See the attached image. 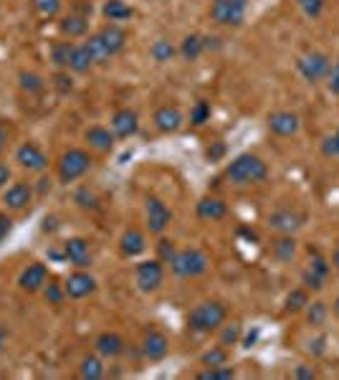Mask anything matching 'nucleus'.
Masks as SVG:
<instances>
[{
    "instance_id": "obj_29",
    "label": "nucleus",
    "mask_w": 339,
    "mask_h": 380,
    "mask_svg": "<svg viewBox=\"0 0 339 380\" xmlns=\"http://www.w3.org/2000/svg\"><path fill=\"white\" fill-rule=\"evenodd\" d=\"M79 378H84V380L104 378V362H101V357H96V355L84 357L82 365H79Z\"/></svg>"
},
{
    "instance_id": "obj_1",
    "label": "nucleus",
    "mask_w": 339,
    "mask_h": 380,
    "mask_svg": "<svg viewBox=\"0 0 339 380\" xmlns=\"http://www.w3.org/2000/svg\"><path fill=\"white\" fill-rule=\"evenodd\" d=\"M226 177L231 180V185H256L261 180L269 177V165L258 155H251V152H243L238 158H233L226 167Z\"/></svg>"
},
{
    "instance_id": "obj_16",
    "label": "nucleus",
    "mask_w": 339,
    "mask_h": 380,
    "mask_svg": "<svg viewBox=\"0 0 339 380\" xmlns=\"http://www.w3.org/2000/svg\"><path fill=\"white\" fill-rule=\"evenodd\" d=\"M299 127H302V122H299V117L294 112L269 114V129L274 134H279V137H291V134L299 132Z\"/></svg>"
},
{
    "instance_id": "obj_9",
    "label": "nucleus",
    "mask_w": 339,
    "mask_h": 380,
    "mask_svg": "<svg viewBox=\"0 0 339 380\" xmlns=\"http://www.w3.org/2000/svg\"><path fill=\"white\" fill-rule=\"evenodd\" d=\"M15 163L28 172H44L49 167V155H46L36 142H23L15 150Z\"/></svg>"
},
{
    "instance_id": "obj_34",
    "label": "nucleus",
    "mask_w": 339,
    "mask_h": 380,
    "mask_svg": "<svg viewBox=\"0 0 339 380\" xmlns=\"http://www.w3.org/2000/svg\"><path fill=\"white\" fill-rule=\"evenodd\" d=\"M18 79H20V89H23V91H28V94H38V91H44V89H46L44 76L33 74V71H20Z\"/></svg>"
},
{
    "instance_id": "obj_26",
    "label": "nucleus",
    "mask_w": 339,
    "mask_h": 380,
    "mask_svg": "<svg viewBox=\"0 0 339 380\" xmlns=\"http://www.w3.org/2000/svg\"><path fill=\"white\" fill-rule=\"evenodd\" d=\"M69 69L76 71V74H87V71L94 69V58H91V53H89L87 44L74 46V53H71Z\"/></svg>"
},
{
    "instance_id": "obj_18",
    "label": "nucleus",
    "mask_w": 339,
    "mask_h": 380,
    "mask_svg": "<svg viewBox=\"0 0 339 380\" xmlns=\"http://www.w3.org/2000/svg\"><path fill=\"white\" fill-rule=\"evenodd\" d=\"M120 251H122L124 259H134V256H139V253H145L147 251L145 234L137 231V228H127L120 239Z\"/></svg>"
},
{
    "instance_id": "obj_17",
    "label": "nucleus",
    "mask_w": 339,
    "mask_h": 380,
    "mask_svg": "<svg viewBox=\"0 0 339 380\" xmlns=\"http://www.w3.org/2000/svg\"><path fill=\"white\" fill-rule=\"evenodd\" d=\"M170 350V340L160 332V329H150L142 340V355L147 360H162Z\"/></svg>"
},
{
    "instance_id": "obj_38",
    "label": "nucleus",
    "mask_w": 339,
    "mask_h": 380,
    "mask_svg": "<svg viewBox=\"0 0 339 380\" xmlns=\"http://www.w3.org/2000/svg\"><path fill=\"white\" fill-rule=\"evenodd\" d=\"M307 304H309L307 289H294V291H289V297H286V307H283V310H286V312H299V310H304Z\"/></svg>"
},
{
    "instance_id": "obj_30",
    "label": "nucleus",
    "mask_w": 339,
    "mask_h": 380,
    "mask_svg": "<svg viewBox=\"0 0 339 380\" xmlns=\"http://www.w3.org/2000/svg\"><path fill=\"white\" fill-rule=\"evenodd\" d=\"M71 53H74V44L71 41H58V44L51 46V61L58 69H69Z\"/></svg>"
},
{
    "instance_id": "obj_28",
    "label": "nucleus",
    "mask_w": 339,
    "mask_h": 380,
    "mask_svg": "<svg viewBox=\"0 0 339 380\" xmlns=\"http://www.w3.org/2000/svg\"><path fill=\"white\" fill-rule=\"evenodd\" d=\"M203 51H205V41H203V36H198V33H190V36L182 38L180 56L185 58V61H198Z\"/></svg>"
},
{
    "instance_id": "obj_56",
    "label": "nucleus",
    "mask_w": 339,
    "mask_h": 380,
    "mask_svg": "<svg viewBox=\"0 0 339 380\" xmlns=\"http://www.w3.org/2000/svg\"><path fill=\"white\" fill-rule=\"evenodd\" d=\"M334 312L339 315V297H337V302H334Z\"/></svg>"
},
{
    "instance_id": "obj_22",
    "label": "nucleus",
    "mask_w": 339,
    "mask_h": 380,
    "mask_svg": "<svg viewBox=\"0 0 339 380\" xmlns=\"http://www.w3.org/2000/svg\"><path fill=\"white\" fill-rule=\"evenodd\" d=\"M94 348L101 357H117V355L124 353L127 342H124V337L117 335V332H101V335L96 337Z\"/></svg>"
},
{
    "instance_id": "obj_11",
    "label": "nucleus",
    "mask_w": 339,
    "mask_h": 380,
    "mask_svg": "<svg viewBox=\"0 0 339 380\" xmlns=\"http://www.w3.org/2000/svg\"><path fill=\"white\" fill-rule=\"evenodd\" d=\"M46 284H49V266L41 264V261L28 264L18 277V286L23 291H28V294H36V291H41Z\"/></svg>"
},
{
    "instance_id": "obj_39",
    "label": "nucleus",
    "mask_w": 339,
    "mask_h": 380,
    "mask_svg": "<svg viewBox=\"0 0 339 380\" xmlns=\"http://www.w3.org/2000/svg\"><path fill=\"white\" fill-rule=\"evenodd\" d=\"M210 101H198L193 107V112H190V122H193L195 127H203L205 122H210Z\"/></svg>"
},
{
    "instance_id": "obj_10",
    "label": "nucleus",
    "mask_w": 339,
    "mask_h": 380,
    "mask_svg": "<svg viewBox=\"0 0 339 380\" xmlns=\"http://www.w3.org/2000/svg\"><path fill=\"white\" fill-rule=\"evenodd\" d=\"M63 259L69 261V264H74L76 269H89V266H91V261H94L89 241L79 239V236H74V239H66V241H63Z\"/></svg>"
},
{
    "instance_id": "obj_55",
    "label": "nucleus",
    "mask_w": 339,
    "mask_h": 380,
    "mask_svg": "<svg viewBox=\"0 0 339 380\" xmlns=\"http://www.w3.org/2000/svg\"><path fill=\"white\" fill-rule=\"evenodd\" d=\"M332 264H334V269H337V272H339V248L332 253Z\"/></svg>"
},
{
    "instance_id": "obj_12",
    "label": "nucleus",
    "mask_w": 339,
    "mask_h": 380,
    "mask_svg": "<svg viewBox=\"0 0 339 380\" xmlns=\"http://www.w3.org/2000/svg\"><path fill=\"white\" fill-rule=\"evenodd\" d=\"M63 289H66V297L69 299H84L96 291V279L87 269H79V272L69 274V279L63 281Z\"/></svg>"
},
{
    "instance_id": "obj_6",
    "label": "nucleus",
    "mask_w": 339,
    "mask_h": 380,
    "mask_svg": "<svg viewBox=\"0 0 339 380\" xmlns=\"http://www.w3.org/2000/svg\"><path fill=\"white\" fill-rule=\"evenodd\" d=\"M296 69H299V74H302L309 84H316V82H321V79H327V76H329L332 61H329L327 53L312 51V53H304V56H299V61H296Z\"/></svg>"
},
{
    "instance_id": "obj_42",
    "label": "nucleus",
    "mask_w": 339,
    "mask_h": 380,
    "mask_svg": "<svg viewBox=\"0 0 339 380\" xmlns=\"http://www.w3.org/2000/svg\"><path fill=\"white\" fill-rule=\"evenodd\" d=\"M241 337V327L238 324H226V329L220 332V345L223 348H228V345H236Z\"/></svg>"
},
{
    "instance_id": "obj_25",
    "label": "nucleus",
    "mask_w": 339,
    "mask_h": 380,
    "mask_svg": "<svg viewBox=\"0 0 339 380\" xmlns=\"http://www.w3.org/2000/svg\"><path fill=\"white\" fill-rule=\"evenodd\" d=\"M89 28V20L84 18V15H63L61 20H58V31L63 33L66 38H82L84 33H87Z\"/></svg>"
},
{
    "instance_id": "obj_47",
    "label": "nucleus",
    "mask_w": 339,
    "mask_h": 380,
    "mask_svg": "<svg viewBox=\"0 0 339 380\" xmlns=\"http://www.w3.org/2000/svg\"><path fill=\"white\" fill-rule=\"evenodd\" d=\"M309 269H312L314 274H319V277H324V279H327V274H329L327 259H324V256H319V253H316L314 259H312V266H309Z\"/></svg>"
},
{
    "instance_id": "obj_20",
    "label": "nucleus",
    "mask_w": 339,
    "mask_h": 380,
    "mask_svg": "<svg viewBox=\"0 0 339 380\" xmlns=\"http://www.w3.org/2000/svg\"><path fill=\"white\" fill-rule=\"evenodd\" d=\"M195 213H198V218H203V221H220V218L228 215V205L226 201H220V198L207 196L195 205Z\"/></svg>"
},
{
    "instance_id": "obj_44",
    "label": "nucleus",
    "mask_w": 339,
    "mask_h": 380,
    "mask_svg": "<svg viewBox=\"0 0 339 380\" xmlns=\"http://www.w3.org/2000/svg\"><path fill=\"white\" fill-rule=\"evenodd\" d=\"M302 281H304V286H307V289L319 291L321 286H324V281H327V279L319 277V274H314L312 269H307V272H304V277H302Z\"/></svg>"
},
{
    "instance_id": "obj_48",
    "label": "nucleus",
    "mask_w": 339,
    "mask_h": 380,
    "mask_svg": "<svg viewBox=\"0 0 339 380\" xmlns=\"http://www.w3.org/2000/svg\"><path fill=\"white\" fill-rule=\"evenodd\" d=\"M11 231H13V218L6 213H0V243L11 236Z\"/></svg>"
},
{
    "instance_id": "obj_35",
    "label": "nucleus",
    "mask_w": 339,
    "mask_h": 380,
    "mask_svg": "<svg viewBox=\"0 0 339 380\" xmlns=\"http://www.w3.org/2000/svg\"><path fill=\"white\" fill-rule=\"evenodd\" d=\"M329 310H327V304L324 302H309L307 304V322L312 324V327H319V324H324V319H327Z\"/></svg>"
},
{
    "instance_id": "obj_31",
    "label": "nucleus",
    "mask_w": 339,
    "mask_h": 380,
    "mask_svg": "<svg viewBox=\"0 0 339 380\" xmlns=\"http://www.w3.org/2000/svg\"><path fill=\"white\" fill-rule=\"evenodd\" d=\"M87 49H89V53H91V58H94V66H101V63H107L109 58H112V53H109V49L104 46V41L99 38V33L89 36Z\"/></svg>"
},
{
    "instance_id": "obj_2",
    "label": "nucleus",
    "mask_w": 339,
    "mask_h": 380,
    "mask_svg": "<svg viewBox=\"0 0 339 380\" xmlns=\"http://www.w3.org/2000/svg\"><path fill=\"white\" fill-rule=\"evenodd\" d=\"M226 317H228V310L223 302H203L198 304L193 312L188 315V327L198 335H207V332H215L226 324Z\"/></svg>"
},
{
    "instance_id": "obj_8",
    "label": "nucleus",
    "mask_w": 339,
    "mask_h": 380,
    "mask_svg": "<svg viewBox=\"0 0 339 380\" xmlns=\"http://www.w3.org/2000/svg\"><path fill=\"white\" fill-rule=\"evenodd\" d=\"M145 221H147V231L160 236L167 231L170 221H172V210H170L160 198L150 196L145 201Z\"/></svg>"
},
{
    "instance_id": "obj_54",
    "label": "nucleus",
    "mask_w": 339,
    "mask_h": 380,
    "mask_svg": "<svg viewBox=\"0 0 339 380\" xmlns=\"http://www.w3.org/2000/svg\"><path fill=\"white\" fill-rule=\"evenodd\" d=\"M223 150H226V147H223V145H218V147H215L213 152L207 150V155H210V158H220V155H223Z\"/></svg>"
},
{
    "instance_id": "obj_24",
    "label": "nucleus",
    "mask_w": 339,
    "mask_h": 380,
    "mask_svg": "<svg viewBox=\"0 0 339 380\" xmlns=\"http://www.w3.org/2000/svg\"><path fill=\"white\" fill-rule=\"evenodd\" d=\"M271 251H274V256H276L281 264H289L291 259H294L296 253V241L291 234H281L279 239L271 241Z\"/></svg>"
},
{
    "instance_id": "obj_53",
    "label": "nucleus",
    "mask_w": 339,
    "mask_h": 380,
    "mask_svg": "<svg viewBox=\"0 0 339 380\" xmlns=\"http://www.w3.org/2000/svg\"><path fill=\"white\" fill-rule=\"evenodd\" d=\"M6 142H8V129H6V125H0V150L6 147Z\"/></svg>"
},
{
    "instance_id": "obj_21",
    "label": "nucleus",
    "mask_w": 339,
    "mask_h": 380,
    "mask_svg": "<svg viewBox=\"0 0 339 380\" xmlns=\"http://www.w3.org/2000/svg\"><path fill=\"white\" fill-rule=\"evenodd\" d=\"M84 139L89 142V147L96 152H109L114 147V132L112 129H107V127H101V125H94V127H89L87 132H84Z\"/></svg>"
},
{
    "instance_id": "obj_14",
    "label": "nucleus",
    "mask_w": 339,
    "mask_h": 380,
    "mask_svg": "<svg viewBox=\"0 0 339 380\" xmlns=\"http://www.w3.org/2000/svg\"><path fill=\"white\" fill-rule=\"evenodd\" d=\"M302 226H304V213H299V210L281 208L269 215V228H274L279 234H294Z\"/></svg>"
},
{
    "instance_id": "obj_43",
    "label": "nucleus",
    "mask_w": 339,
    "mask_h": 380,
    "mask_svg": "<svg viewBox=\"0 0 339 380\" xmlns=\"http://www.w3.org/2000/svg\"><path fill=\"white\" fill-rule=\"evenodd\" d=\"M321 152L327 155V158H339V129L334 134H329L324 139V145H321Z\"/></svg>"
},
{
    "instance_id": "obj_33",
    "label": "nucleus",
    "mask_w": 339,
    "mask_h": 380,
    "mask_svg": "<svg viewBox=\"0 0 339 380\" xmlns=\"http://www.w3.org/2000/svg\"><path fill=\"white\" fill-rule=\"evenodd\" d=\"M200 362L205 367H215V365H228V348L223 345H213L210 350L200 355Z\"/></svg>"
},
{
    "instance_id": "obj_32",
    "label": "nucleus",
    "mask_w": 339,
    "mask_h": 380,
    "mask_svg": "<svg viewBox=\"0 0 339 380\" xmlns=\"http://www.w3.org/2000/svg\"><path fill=\"white\" fill-rule=\"evenodd\" d=\"M150 56H152V61L167 63V61H172V56H175V46L170 44V41H165V38H160V41H155V44L150 46Z\"/></svg>"
},
{
    "instance_id": "obj_3",
    "label": "nucleus",
    "mask_w": 339,
    "mask_h": 380,
    "mask_svg": "<svg viewBox=\"0 0 339 380\" xmlns=\"http://www.w3.org/2000/svg\"><path fill=\"white\" fill-rule=\"evenodd\" d=\"M207 266H210V259H207V253L200 251V248H182V251H177L170 259V269L180 279L203 277L207 272Z\"/></svg>"
},
{
    "instance_id": "obj_46",
    "label": "nucleus",
    "mask_w": 339,
    "mask_h": 380,
    "mask_svg": "<svg viewBox=\"0 0 339 380\" xmlns=\"http://www.w3.org/2000/svg\"><path fill=\"white\" fill-rule=\"evenodd\" d=\"M158 253H160V256H158L160 261H167V264H170V259H172V256L177 253L175 251V243H172V241H167V239H162L158 243Z\"/></svg>"
},
{
    "instance_id": "obj_45",
    "label": "nucleus",
    "mask_w": 339,
    "mask_h": 380,
    "mask_svg": "<svg viewBox=\"0 0 339 380\" xmlns=\"http://www.w3.org/2000/svg\"><path fill=\"white\" fill-rule=\"evenodd\" d=\"M53 87L61 91V94H69L71 89H74V79H71L69 74H63V71H58L56 76H53Z\"/></svg>"
},
{
    "instance_id": "obj_15",
    "label": "nucleus",
    "mask_w": 339,
    "mask_h": 380,
    "mask_svg": "<svg viewBox=\"0 0 339 380\" xmlns=\"http://www.w3.org/2000/svg\"><path fill=\"white\" fill-rule=\"evenodd\" d=\"M137 129H139V117L134 109H120V112H114L112 117L114 137L127 139V137H132V134H137Z\"/></svg>"
},
{
    "instance_id": "obj_36",
    "label": "nucleus",
    "mask_w": 339,
    "mask_h": 380,
    "mask_svg": "<svg viewBox=\"0 0 339 380\" xmlns=\"http://www.w3.org/2000/svg\"><path fill=\"white\" fill-rule=\"evenodd\" d=\"M31 6L41 18H56L61 13V0H31Z\"/></svg>"
},
{
    "instance_id": "obj_19",
    "label": "nucleus",
    "mask_w": 339,
    "mask_h": 380,
    "mask_svg": "<svg viewBox=\"0 0 339 380\" xmlns=\"http://www.w3.org/2000/svg\"><path fill=\"white\" fill-rule=\"evenodd\" d=\"M152 122H155V127H158L160 132H177L182 127V122H185V117H182V112L177 107H170V104H165V107H160L158 112H155V117H152Z\"/></svg>"
},
{
    "instance_id": "obj_7",
    "label": "nucleus",
    "mask_w": 339,
    "mask_h": 380,
    "mask_svg": "<svg viewBox=\"0 0 339 380\" xmlns=\"http://www.w3.org/2000/svg\"><path fill=\"white\" fill-rule=\"evenodd\" d=\"M134 281H137L139 291H145V294L158 291L160 286H162V281H165L162 261H160V259H150V261H142V264H137Z\"/></svg>"
},
{
    "instance_id": "obj_51",
    "label": "nucleus",
    "mask_w": 339,
    "mask_h": 380,
    "mask_svg": "<svg viewBox=\"0 0 339 380\" xmlns=\"http://www.w3.org/2000/svg\"><path fill=\"white\" fill-rule=\"evenodd\" d=\"M294 378H304V380H312L314 378V370H309V367H304V365H299L294 370Z\"/></svg>"
},
{
    "instance_id": "obj_13",
    "label": "nucleus",
    "mask_w": 339,
    "mask_h": 380,
    "mask_svg": "<svg viewBox=\"0 0 339 380\" xmlns=\"http://www.w3.org/2000/svg\"><path fill=\"white\" fill-rule=\"evenodd\" d=\"M3 203H6L8 210H25L33 203V185L31 183H13L3 190Z\"/></svg>"
},
{
    "instance_id": "obj_4",
    "label": "nucleus",
    "mask_w": 339,
    "mask_h": 380,
    "mask_svg": "<svg viewBox=\"0 0 339 380\" xmlns=\"http://www.w3.org/2000/svg\"><path fill=\"white\" fill-rule=\"evenodd\" d=\"M91 155H89L87 150H79V147H71V150H66L61 155V160H58V180H61L63 185L74 183V180H79V177H84L89 170H91Z\"/></svg>"
},
{
    "instance_id": "obj_27",
    "label": "nucleus",
    "mask_w": 339,
    "mask_h": 380,
    "mask_svg": "<svg viewBox=\"0 0 339 380\" xmlns=\"http://www.w3.org/2000/svg\"><path fill=\"white\" fill-rule=\"evenodd\" d=\"M101 13H104L107 20H129L134 15V8L127 6L124 0H107L101 6Z\"/></svg>"
},
{
    "instance_id": "obj_40",
    "label": "nucleus",
    "mask_w": 339,
    "mask_h": 380,
    "mask_svg": "<svg viewBox=\"0 0 339 380\" xmlns=\"http://www.w3.org/2000/svg\"><path fill=\"white\" fill-rule=\"evenodd\" d=\"M44 297L49 304H61L66 299V289H63V284H53L51 281V284L44 286Z\"/></svg>"
},
{
    "instance_id": "obj_5",
    "label": "nucleus",
    "mask_w": 339,
    "mask_h": 380,
    "mask_svg": "<svg viewBox=\"0 0 339 380\" xmlns=\"http://www.w3.org/2000/svg\"><path fill=\"white\" fill-rule=\"evenodd\" d=\"M245 11H248V0H213L210 18L220 25L236 28L245 20Z\"/></svg>"
},
{
    "instance_id": "obj_52",
    "label": "nucleus",
    "mask_w": 339,
    "mask_h": 380,
    "mask_svg": "<svg viewBox=\"0 0 339 380\" xmlns=\"http://www.w3.org/2000/svg\"><path fill=\"white\" fill-rule=\"evenodd\" d=\"M8 340H11V329H8L6 324H0V353H3V350H6Z\"/></svg>"
},
{
    "instance_id": "obj_23",
    "label": "nucleus",
    "mask_w": 339,
    "mask_h": 380,
    "mask_svg": "<svg viewBox=\"0 0 339 380\" xmlns=\"http://www.w3.org/2000/svg\"><path fill=\"white\" fill-rule=\"evenodd\" d=\"M99 38L104 41V46L109 49L112 56H117V53L127 46V31L120 28V25H107V28H101Z\"/></svg>"
},
{
    "instance_id": "obj_37",
    "label": "nucleus",
    "mask_w": 339,
    "mask_h": 380,
    "mask_svg": "<svg viewBox=\"0 0 339 380\" xmlns=\"http://www.w3.org/2000/svg\"><path fill=\"white\" fill-rule=\"evenodd\" d=\"M198 378L200 380H231V378H236V370H233L231 365H215V367L200 370Z\"/></svg>"
},
{
    "instance_id": "obj_49",
    "label": "nucleus",
    "mask_w": 339,
    "mask_h": 380,
    "mask_svg": "<svg viewBox=\"0 0 339 380\" xmlns=\"http://www.w3.org/2000/svg\"><path fill=\"white\" fill-rule=\"evenodd\" d=\"M327 79H329V91H332V94H339V61L332 63Z\"/></svg>"
},
{
    "instance_id": "obj_41",
    "label": "nucleus",
    "mask_w": 339,
    "mask_h": 380,
    "mask_svg": "<svg viewBox=\"0 0 339 380\" xmlns=\"http://www.w3.org/2000/svg\"><path fill=\"white\" fill-rule=\"evenodd\" d=\"M299 8L307 18H319L321 11H324V0H299Z\"/></svg>"
},
{
    "instance_id": "obj_50",
    "label": "nucleus",
    "mask_w": 339,
    "mask_h": 380,
    "mask_svg": "<svg viewBox=\"0 0 339 380\" xmlns=\"http://www.w3.org/2000/svg\"><path fill=\"white\" fill-rule=\"evenodd\" d=\"M11 177H13L11 167H8L6 163H0V190H6V188H8V183H11Z\"/></svg>"
}]
</instances>
